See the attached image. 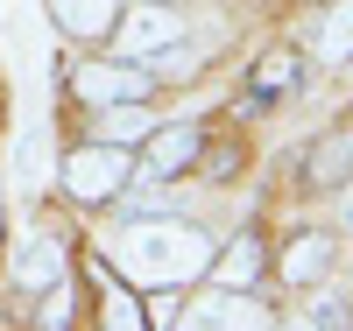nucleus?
Segmentation results:
<instances>
[{"instance_id":"nucleus-1","label":"nucleus","mask_w":353,"mask_h":331,"mask_svg":"<svg viewBox=\"0 0 353 331\" xmlns=\"http://www.w3.org/2000/svg\"><path fill=\"white\" fill-rule=\"evenodd\" d=\"M113 268L128 282H156V289H176L212 268V239L184 219H163V212H134L121 233H113Z\"/></svg>"},{"instance_id":"nucleus-2","label":"nucleus","mask_w":353,"mask_h":331,"mask_svg":"<svg viewBox=\"0 0 353 331\" xmlns=\"http://www.w3.org/2000/svg\"><path fill=\"white\" fill-rule=\"evenodd\" d=\"M128 176H134L128 141H85V148H71V156L57 162V191L71 204H113L128 191Z\"/></svg>"},{"instance_id":"nucleus-3","label":"nucleus","mask_w":353,"mask_h":331,"mask_svg":"<svg viewBox=\"0 0 353 331\" xmlns=\"http://www.w3.org/2000/svg\"><path fill=\"white\" fill-rule=\"evenodd\" d=\"M71 85V99L85 106H121V99H149L156 92V71L134 64V56H99V64H57Z\"/></svg>"},{"instance_id":"nucleus-4","label":"nucleus","mask_w":353,"mask_h":331,"mask_svg":"<svg viewBox=\"0 0 353 331\" xmlns=\"http://www.w3.org/2000/svg\"><path fill=\"white\" fill-rule=\"evenodd\" d=\"M176 36H184V14L170 8V0H134V8L113 14V56H134V64H149L156 50H170Z\"/></svg>"},{"instance_id":"nucleus-5","label":"nucleus","mask_w":353,"mask_h":331,"mask_svg":"<svg viewBox=\"0 0 353 331\" xmlns=\"http://www.w3.org/2000/svg\"><path fill=\"white\" fill-rule=\"evenodd\" d=\"M198 148H205V127H191V120L149 127L141 134V169L149 176H184V169H198Z\"/></svg>"},{"instance_id":"nucleus-6","label":"nucleus","mask_w":353,"mask_h":331,"mask_svg":"<svg viewBox=\"0 0 353 331\" xmlns=\"http://www.w3.org/2000/svg\"><path fill=\"white\" fill-rule=\"evenodd\" d=\"M64 275H71V254H64V239H57V233H36V239L14 254V289H21V296H43L50 282H64Z\"/></svg>"},{"instance_id":"nucleus-7","label":"nucleus","mask_w":353,"mask_h":331,"mask_svg":"<svg viewBox=\"0 0 353 331\" xmlns=\"http://www.w3.org/2000/svg\"><path fill=\"white\" fill-rule=\"evenodd\" d=\"M43 8H50V21H57L64 43H99V36H113L121 0H43Z\"/></svg>"},{"instance_id":"nucleus-8","label":"nucleus","mask_w":353,"mask_h":331,"mask_svg":"<svg viewBox=\"0 0 353 331\" xmlns=\"http://www.w3.org/2000/svg\"><path fill=\"white\" fill-rule=\"evenodd\" d=\"M332 261H339V254H332V233H297V239L283 247L276 268H283V282H290V289H311V282H325V275H332Z\"/></svg>"},{"instance_id":"nucleus-9","label":"nucleus","mask_w":353,"mask_h":331,"mask_svg":"<svg viewBox=\"0 0 353 331\" xmlns=\"http://www.w3.org/2000/svg\"><path fill=\"white\" fill-rule=\"evenodd\" d=\"M353 176V134L332 127V134H318V148L304 156V191H339Z\"/></svg>"},{"instance_id":"nucleus-10","label":"nucleus","mask_w":353,"mask_h":331,"mask_svg":"<svg viewBox=\"0 0 353 331\" xmlns=\"http://www.w3.org/2000/svg\"><path fill=\"white\" fill-rule=\"evenodd\" d=\"M219 289H254V275H261V239L254 233H233L226 247L212 254V268H205Z\"/></svg>"},{"instance_id":"nucleus-11","label":"nucleus","mask_w":353,"mask_h":331,"mask_svg":"<svg viewBox=\"0 0 353 331\" xmlns=\"http://www.w3.org/2000/svg\"><path fill=\"white\" fill-rule=\"evenodd\" d=\"M311 64H353V0H332L311 28Z\"/></svg>"},{"instance_id":"nucleus-12","label":"nucleus","mask_w":353,"mask_h":331,"mask_svg":"<svg viewBox=\"0 0 353 331\" xmlns=\"http://www.w3.org/2000/svg\"><path fill=\"white\" fill-rule=\"evenodd\" d=\"M176 324H261V303L248 289H212V296H198L191 310H176Z\"/></svg>"},{"instance_id":"nucleus-13","label":"nucleus","mask_w":353,"mask_h":331,"mask_svg":"<svg viewBox=\"0 0 353 331\" xmlns=\"http://www.w3.org/2000/svg\"><path fill=\"white\" fill-rule=\"evenodd\" d=\"M290 85H304V64H297V50H269L254 64V99H283Z\"/></svg>"},{"instance_id":"nucleus-14","label":"nucleus","mask_w":353,"mask_h":331,"mask_svg":"<svg viewBox=\"0 0 353 331\" xmlns=\"http://www.w3.org/2000/svg\"><path fill=\"white\" fill-rule=\"evenodd\" d=\"M156 120H149V99H121V106H99V141H141Z\"/></svg>"},{"instance_id":"nucleus-15","label":"nucleus","mask_w":353,"mask_h":331,"mask_svg":"<svg viewBox=\"0 0 353 331\" xmlns=\"http://www.w3.org/2000/svg\"><path fill=\"white\" fill-rule=\"evenodd\" d=\"M78 310H85V303H78V282L64 275V282H50V289H43L36 324H43V331H64V324H78Z\"/></svg>"},{"instance_id":"nucleus-16","label":"nucleus","mask_w":353,"mask_h":331,"mask_svg":"<svg viewBox=\"0 0 353 331\" xmlns=\"http://www.w3.org/2000/svg\"><path fill=\"white\" fill-rule=\"evenodd\" d=\"M43 148H50V141H43V127H36V134L21 141V156H14V184H21L28 197L43 191Z\"/></svg>"},{"instance_id":"nucleus-17","label":"nucleus","mask_w":353,"mask_h":331,"mask_svg":"<svg viewBox=\"0 0 353 331\" xmlns=\"http://www.w3.org/2000/svg\"><path fill=\"white\" fill-rule=\"evenodd\" d=\"M297 324H318V331H346V324H353V303H346V296H318L311 310H297Z\"/></svg>"},{"instance_id":"nucleus-18","label":"nucleus","mask_w":353,"mask_h":331,"mask_svg":"<svg viewBox=\"0 0 353 331\" xmlns=\"http://www.w3.org/2000/svg\"><path fill=\"white\" fill-rule=\"evenodd\" d=\"M99 317H106V324H121V331H134V324H149V310H141L134 296H121V289H106V303H99Z\"/></svg>"},{"instance_id":"nucleus-19","label":"nucleus","mask_w":353,"mask_h":331,"mask_svg":"<svg viewBox=\"0 0 353 331\" xmlns=\"http://www.w3.org/2000/svg\"><path fill=\"white\" fill-rule=\"evenodd\" d=\"M198 162H205V176H233V162H241V148H212V156L198 148Z\"/></svg>"},{"instance_id":"nucleus-20","label":"nucleus","mask_w":353,"mask_h":331,"mask_svg":"<svg viewBox=\"0 0 353 331\" xmlns=\"http://www.w3.org/2000/svg\"><path fill=\"white\" fill-rule=\"evenodd\" d=\"M339 212H346V226H353V176L339 184Z\"/></svg>"},{"instance_id":"nucleus-21","label":"nucleus","mask_w":353,"mask_h":331,"mask_svg":"<svg viewBox=\"0 0 353 331\" xmlns=\"http://www.w3.org/2000/svg\"><path fill=\"white\" fill-rule=\"evenodd\" d=\"M0 233H8V212H0Z\"/></svg>"}]
</instances>
